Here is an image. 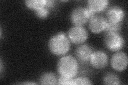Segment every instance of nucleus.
<instances>
[{
    "mask_svg": "<svg viewBox=\"0 0 128 85\" xmlns=\"http://www.w3.org/2000/svg\"><path fill=\"white\" fill-rule=\"evenodd\" d=\"M104 83L108 85H118L121 84V80L113 73H108L104 77Z\"/></svg>",
    "mask_w": 128,
    "mask_h": 85,
    "instance_id": "4468645a",
    "label": "nucleus"
},
{
    "mask_svg": "<svg viewBox=\"0 0 128 85\" xmlns=\"http://www.w3.org/2000/svg\"><path fill=\"white\" fill-rule=\"evenodd\" d=\"M46 0H29L26 1L25 4L27 7L34 11L46 7Z\"/></svg>",
    "mask_w": 128,
    "mask_h": 85,
    "instance_id": "ddd939ff",
    "label": "nucleus"
},
{
    "mask_svg": "<svg viewBox=\"0 0 128 85\" xmlns=\"http://www.w3.org/2000/svg\"><path fill=\"white\" fill-rule=\"evenodd\" d=\"M79 66L77 59L70 55L63 56L57 64V70L60 75L74 78L78 74Z\"/></svg>",
    "mask_w": 128,
    "mask_h": 85,
    "instance_id": "f03ea898",
    "label": "nucleus"
},
{
    "mask_svg": "<svg viewBox=\"0 0 128 85\" xmlns=\"http://www.w3.org/2000/svg\"><path fill=\"white\" fill-rule=\"evenodd\" d=\"M108 5L109 1L107 0H89L87 7L96 13L105 11Z\"/></svg>",
    "mask_w": 128,
    "mask_h": 85,
    "instance_id": "9b49d317",
    "label": "nucleus"
},
{
    "mask_svg": "<svg viewBox=\"0 0 128 85\" xmlns=\"http://www.w3.org/2000/svg\"><path fill=\"white\" fill-rule=\"evenodd\" d=\"M2 70H3V64L2 60H1V63H0V71H1V74L2 73Z\"/></svg>",
    "mask_w": 128,
    "mask_h": 85,
    "instance_id": "aec40b11",
    "label": "nucleus"
},
{
    "mask_svg": "<svg viewBox=\"0 0 128 85\" xmlns=\"http://www.w3.org/2000/svg\"><path fill=\"white\" fill-rule=\"evenodd\" d=\"M121 30V23H112L107 22L104 31L105 33H120Z\"/></svg>",
    "mask_w": 128,
    "mask_h": 85,
    "instance_id": "2eb2a0df",
    "label": "nucleus"
},
{
    "mask_svg": "<svg viewBox=\"0 0 128 85\" xmlns=\"http://www.w3.org/2000/svg\"><path fill=\"white\" fill-rule=\"evenodd\" d=\"M107 22L112 23H121L124 18V11L119 6H113L108 9L106 12Z\"/></svg>",
    "mask_w": 128,
    "mask_h": 85,
    "instance_id": "6e6552de",
    "label": "nucleus"
},
{
    "mask_svg": "<svg viewBox=\"0 0 128 85\" xmlns=\"http://www.w3.org/2000/svg\"><path fill=\"white\" fill-rule=\"evenodd\" d=\"M107 24L106 18L102 15H95L89 20V27L94 33L98 34L105 30Z\"/></svg>",
    "mask_w": 128,
    "mask_h": 85,
    "instance_id": "1a4fd4ad",
    "label": "nucleus"
},
{
    "mask_svg": "<svg viewBox=\"0 0 128 85\" xmlns=\"http://www.w3.org/2000/svg\"><path fill=\"white\" fill-rule=\"evenodd\" d=\"M58 85H74V78H70L60 76L58 78Z\"/></svg>",
    "mask_w": 128,
    "mask_h": 85,
    "instance_id": "dca6fc26",
    "label": "nucleus"
},
{
    "mask_svg": "<svg viewBox=\"0 0 128 85\" xmlns=\"http://www.w3.org/2000/svg\"><path fill=\"white\" fill-rule=\"evenodd\" d=\"M41 85H58V78L53 73H45L40 79Z\"/></svg>",
    "mask_w": 128,
    "mask_h": 85,
    "instance_id": "f8f14e48",
    "label": "nucleus"
},
{
    "mask_svg": "<svg viewBox=\"0 0 128 85\" xmlns=\"http://www.w3.org/2000/svg\"><path fill=\"white\" fill-rule=\"evenodd\" d=\"M55 5V1L52 0H46V9L49 10L51 8H53Z\"/></svg>",
    "mask_w": 128,
    "mask_h": 85,
    "instance_id": "6ab92c4d",
    "label": "nucleus"
},
{
    "mask_svg": "<svg viewBox=\"0 0 128 85\" xmlns=\"http://www.w3.org/2000/svg\"><path fill=\"white\" fill-rule=\"evenodd\" d=\"M110 63L112 67L115 70L117 71L125 70L128 64V56L125 53L118 52L112 56Z\"/></svg>",
    "mask_w": 128,
    "mask_h": 85,
    "instance_id": "423d86ee",
    "label": "nucleus"
},
{
    "mask_svg": "<svg viewBox=\"0 0 128 85\" xmlns=\"http://www.w3.org/2000/svg\"><path fill=\"white\" fill-rule=\"evenodd\" d=\"M106 47L112 52H118L124 46V39L120 33H106L104 39Z\"/></svg>",
    "mask_w": 128,
    "mask_h": 85,
    "instance_id": "20e7f679",
    "label": "nucleus"
},
{
    "mask_svg": "<svg viewBox=\"0 0 128 85\" xmlns=\"http://www.w3.org/2000/svg\"><path fill=\"white\" fill-rule=\"evenodd\" d=\"M35 12L36 15L38 18L42 19L46 18L49 14V10L46 9V7L42 8V9L35 11Z\"/></svg>",
    "mask_w": 128,
    "mask_h": 85,
    "instance_id": "f3484780",
    "label": "nucleus"
},
{
    "mask_svg": "<svg viewBox=\"0 0 128 85\" xmlns=\"http://www.w3.org/2000/svg\"><path fill=\"white\" fill-rule=\"evenodd\" d=\"M96 15L88 8L79 6L74 9L70 14V20L75 26H82Z\"/></svg>",
    "mask_w": 128,
    "mask_h": 85,
    "instance_id": "7ed1b4c3",
    "label": "nucleus"
},
{
    "mask_svg": "<svg viewBox=\"0 0 128 85\" xmlns=\"http://www.w3.org/2000/svg\"><path fill=\"white\" fill-rule=\"evenodd\" d=\"M68 36L70 41L75 44H82L88 38V33L83 26H74L70 28Z\"/></svg>",
    "mask_w": 128,
    "mask_h": 85,
    "instance_id": "39448f33",
    "label": "nucleus"
},
{
    "mask_svg": "<svg viewBox=\"0 0 128 85\" xmlns=\"http://www.w3.org/2000/svg\"><path fill=\"white\" fill-rule=\"evenodd\" d=\"M92 83L91 81L86 77H78L76 78H74V85H92Z\"/></svg>",
    "mask_w": 128,
    "mask_h": 85,
    "instance_id": "a211bd4d",
    "label": "nucleus"
},
{
    "mask_svg": "<svg viewBox=\"0 0 128 85\" xmlns=\"http://www.w3.org/2000/svg\"><path fill=\"white\" fill-rule=\"evenodd\" d=\"M92 53V48L87 44H82L79 45L76 48L75 51V55L76 59L80 62L84 63L90 61Z\"/></svg>",
    "mask_w": 128,
    "mask_h": 85,
    "instance_id": "9d476101",
    "label": "nucleus"
},
{
    "mask_svg": "<svg viewBox=\"0 0 128 85\" xmlns=\"http://www.w3.org/2000/svg\"><path fill=\"white\" fill-rule=\"evenodd\" d=\"M23 84L25 85H36V84L35 83H24Z\"/></svg>",
    "mask_w": 128,
    "mask_h": 85,
    "instance_id": "412c9836",
    "label": "nucleus"
},
{
    "mask_svg": "<svg viewBox=\"0 0 128 85\" xmlns=\"http://www.w3.org/2000/svg\"><path fill=\"white\" fill-rule=\"evenodd\" d=\"M50 51L57 56L66 54L70 48V41L67 35L60 33L52 37L48 43Z\"/></svg>",
    "mask_w": 128,
    "mask_h": 85,
    "instance_id": "f257e3e1",
    "label": "nucleus"
},
{
    "mask_svg": "<svg viewBox=\"0 0 128 85\" xmlns=\"http://www.w3.org/2000/svg\"><path fill=\"white\" fill-rule=\"evenodd\" d=\"M90 62L94 68L102 69L107 66L108 62V58L107 54L104 52L96 51L92 54Z\"/></svg>",
    "mask_w": 128,
    "mask_h": 85,
    "instance_id": "0eeeda50",
    "label": "nucleus"
}]
</instances>
